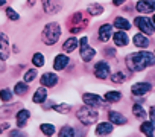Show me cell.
<instances>
[{
	"mask_svg": "<svg viewBox=\"0 0 155 137\" xmlns=\"http://www.w3.org/2000/svg\"><path fill=\"white\" fill-rule=\"evenodd\" d=\"M128 79V76L123 73V72H117V73H114L113 76H111V81L114 82V84H122V82H125Z\"/></svg>",
	"mask_w": 155,
	"mask_h": 137,
	"instance_id": "33",
	"label": "cell"
},
{
	"mask_svg": "<svg viewBox=\"0 0 155 137\" xmlns=\"http://www.w3.org/2000/svg\"><path fill=\"white\" fill-rule=\"evenodd\" d=\"M78 43H79V40L74 38V37H71V38L65 40V43L62 44V49H64L65 52H73V50L78 47Z\"/></svg>",
	"mask_w": 155,
	"mask_h": 137,
	"instance_id": "22",
	"label": "cell"
},
{
	"mask_svg": "<svg viewBox=\"0 0 155 137\" xmlns=\"http://www.w3.org/2000/svg\"><path fill=\"white\" fill-rule=\"evenodd\" d=\"M76 116H78V119H79V122H81L82 125H87V126H88V125H93V123L97 120L99 113H97L94 108L84 105V107H81L79 110H78Z\"/></svg>",
	"mask_w": 155,
	"mask_h": 137,
	"instance_id": "2",
	"label": "cell"
},
{
	"mask_svg": "<svg viewBox=\"0 0 155 137\" xmlns=\"http://www.w3.org/2000/svg\"><path fill=\"white\" fill-rule=\"evenodd\" d=\"M132 40H134V44H135L137 47H147L149 43H150L149 38H147L144 34H141V32H140V34H135Z\"/></svg>",
	"mask_w": 155,
	"mask_h": 137,
	"instance_id": "20",
	"label": "cell"
},
{
	"mask_svg": "<svg viewBox=\"0 0 155 137\" xmlns=\"http://www.w3.org/2000/svg\"><path fill=\"white\" fill-rule=\"evenodd\" d=\"M28 84L23 81V82H17L15 85H14V93L17 95V96H25L26 93H28Z\"/></svg>",
	"mask_w": 155,
	"mask_h": 137,
	"instance_id": "25",
	"label": "cell"
},
{
	"mask_svg": "<svg viewBox=\"0 0 155 137\" xmlns=\"http://www.w3.org/2000/svg\"><path fill=\"white\" fill-rule=\"evenodd\" d=\"M0 99H2L5 104H9L12 101V92L9 89H2L0 90Z\"/></svg>",
	"mask_w": 155,
	"mask_h": 137,
	"instance_id": "28",
	"label": "cell"
},
{
	"mask_svg": "<svg viewBox=\"0 0 155 137\" xmlns=\"http://www.w3.org/2000/svg\"><path fill=\"white\" fill-rule=\"evenodd\" d=\"M6 15H8L9 20H18V18H20V15H18L12 8H8V9H6Z\"/></svg>",
	"mask_w": 155,
	"mask_h": 137,
	"instance_id": "35",
	"label": "cell"
},
{
	"mask_svg": "<svg viewBox=\"0 0 155 137\" xmlns=\"http://www.w3.org/2000/svg\"><path fill=\"white\" fill-rule=\"evenodd\" d=\"M110 73H111V68H110L108 62H105V61L96 62V65H94V75H96V78L107 79L110 76Z\"/></svg>",
	"mask_w": 155,
	"mask_h": 137,
	"instance_id": "6",
	"label": "cell"
},
{
	"mask_svg": "<svg viewBox=\"0 0 155 137\" xmlns=\"http://www.w3.org/2000/svg\"><path fill=\"white\" fill-rule=\"evenodd\" d=\"M59 137H76V134H74V129L71 126L64 125L61 128V131H59Z\"/></svg>",
	"mask_w": 155,
	"mask_h": 137,
	"instance_id": "30",
	"label": "cell"
},
{
	"mask_svg": "<svg viewBox=\"0 0 155 137\" xmlns=\"http://www.w3.org/2000/svg\"><path fill=\"white\" fill-rule=\"evenodd\" d=\"M53 110L59 114H65L71 110V105L70 104H58V105H53Z\"/></svg>",
	"mask_w": 155,
	"mask_h": 137,
	"instance_id": "32",
	"label": "cell"
},
{
	"mask_svg": "<svg viewBox=\"0 0 155 137\" xmlns=\"http://www.w3.org/2000/svg\"><path fill=\"white\" fill-rule=\"evenodd\" d=\"M8 137H25V134L20 131V129H14V131H11L9 132V135Z\"/></svg>",
	"mask_w": 155,
	"mask_h": 137,
	"instance_id": "36",
	"label": "cell"
},
{
	"mask_svg": "<svg viewBox=\"0 0 155 137\" xmlns=\"http://www.w3.org/2000/svg\"><path fill=\"white\" fill-rule=\"evenodd\" d=\"M5 3H6V0H0V6H3Z\"/></svg>",
	"mask_w": 155,
	"mask_h": 137,
	"instance_id": "42",
	"label": "cell"
},
{
	"mask_svg": "<svg viewBox=\"0 0 155 137\" xmlns=\"http://www.w3.org/2000/svg\"><path fill=\"white\" fill-rule=\"evenodd\" d=\"M87 40H88L87 37H82V38L79 40V41H81V58H82L85 62H90V61L94 58L96 50L88 46V41H87Z\"/></svg>",
	"mask_w": 155,
	"mask_h": 137,
	"instance_id": "5",
	"label": "cell"
},
{
	"mask_svg": "<svg viewBox=\"0 0 155 137\" xmlns=\"http://www.w3.org/2000/svg\"><path fill=\"white\" fill-rule=\"evenodd\" d=\"M152 22H153V25H155V14H153V18H152Z\"/></svg>",
	"mask_w": 155,
	"mask_h": 137,
	"instance_id": "43",
	"label": "cell"
},
{
	"mask_svg": "<svg viewBox=\"0 0 155 137\" xmlns=\"http://www.w3.org/2000/svg\"><path fill=\"white\" fill-rule=\"evenodd\" d=\"M46 99H47V90H46L44 87L37 89V92H35L34 96H32V102H34V104H44Z\"/></svg>",
	"mask_w": 155,
	"mask_h": 137,
	"instance_id": "17",
	"label": "cell"
},
{
	"mask_svg": "<svg viewBox=\"0 0 155 137\" xmlns=\"http://www.w3.org/2000/svg\"><path fill=\"white\" fill-rule=\"evenodd\" d=\"M68 62H70L68 56H65L64 53H59V55H56L55 59H53V68H55V70H64Z\"/></svg>",
	"mask_w": 155,
	"mask_h": 137,
	"instance_id": "13",
	"label": "cell"
},
{
	"mask_svg": "<svg viewBox=\"0 0 155 137\" xmlns=\"http://www.w3.org/2000/svg\"><path fill=\"white\" fill-rule=\"evenodd\" d=\"M82 101H84V104H85L87 107H91V108H99V107H102V104H104L102 98H101L99 95H94V93H85V95L82 96Z\"/></svg>",
	"mask_w": 155,
	"mask_h": 137,
	"instance_id": "7",
	"label": "cell"
},
{
	"mask_svg": "<svg viewBox=\"0 0 155 137\" xmlns=\"http://www.w3.org/2000/svg\"><path fill=\"white\" fill-rule=\"evenodd\" d=\"M40 129H41V132H43L44 135H47V137H50V135L55 134V125H53V123H41V125H40Z\"/></svg>",
	"mask_w": 155,
	"mask_h": 137,
	"instance_id": "26",
	"label": "cell"
},
{
	"mask_svg": "<svg viewBox=\"0 0 155 137\" xmlns=\"http://www.w3.org/2000/svg\"><path fill=\"white\" fill-rule=\"evenodd\" d=\"M128 43H129V38H128L126 32L119 31V32H116V34H114V44H116V46L123 47V46H126Z\"/></svg>",
	"mask_w": 155,
	"mask_h": 137,
	"instance_id": "19",
	"label": "cell"
},
{
	"mask_svg": "<svg viewBox=\"0 0 155 137\" xmlns=\"http://www.w3.org/2000/svg\"><path fill=\"white\" fill-rule=\"evenodd\" d=\"M41 2H43V8L47 14H56L61 9L59 0H41Z\"/></svg>",
	"mask_w": 155,
	"mask_h": 137,
	"instance_id": "10",
	"label": "cell"
},
{
	"mask_svg": "<svg viewBox=\"0 0 155 137\" xmlns=\"http://www.w3.org/2000/svg\"><path fill=\"white\" fill-rule=\"evenodd\" d=\"M34 2H35V0H28V5H29V6H34V5H35Z\"/></svg>",
	"mask_w": 155,
	"mask_h": 137,
	"instance_id": "41",
	"label": "cell"
},
{
	"mask_svg": "<svg viewBox=\"0 0 155 137\" xmlns=\"http://www.w3.org/2000/svg\"><path fill=\"white\" fill-rule=\"evenodd\" d=\"M126 2V0H113V3L116 5V6H120L122 3H125Z\"/></svg>",
	"mask_w": 155,
	"mask_h": 137,
	"instance_id": "39",
	"label": "cell"
},
{
	"mask_svg": "<svg viewBox=\"0 0 155 137\" xmlns=\"http://www.w3.org/2000/svg\"><path fill=\"white\" fill-rule=\"evenodd\" d=\"M29 117H31V111L29 110H20V111H17V114H15V122H17V126L18 128H23V126H26V122L29 120Z\"/></svg>",
	"mask_w": 155,
	"mask_h": 137,
	"instance_id": "14",
	"label": "cell"
},
{
	"mask_svg": "<svg viewBox=\"0 0 155 137\" xmlns=\"http://www.w3.org/2000/svg\"><path fill=\"white\" fill-rule=\"evenodd\" d=\"M87 11L90 12V15H101V14L104 12V6L99 5V3H91V5L87 8Z\"/></svg>",
	"mask_w": 155,
	"mask_h": 137,
	"instance_id": "27",
	"label": "cell"
},
{
	"mask_svg": "<svg viewBox=\"0 0 155 137\" xmlns=\"http://www.w3.org/2000/svg\"><path fill=\"white\" fill-rule=\"evenodd\" d=\"M113 35V26L111 25H104L99 28V38L101 41H108Z\"/></svg>",
	"mask_w": 155,
	"mask_h": 137,
	"instance_id": "18",
	"label": "cell"
},
{
	"mask_svg": "<svg viewBox=\"0 0 155 137\" xmlns=\"http://www.w3.org/2000/svg\"><path fill=\"white\" fill-rule=\"evenodd\" d=\"M58 84V75L53 72H47L41 75V85L43 87H55Z\"/></svg>",
	"mask_w": 155,
	"mask_h": 137,
	"instance_id": "11",
	"label": "cell"
},
{
	"mask_svg": "<svg viewBox=\"0 0 155 137\" xmlns=\"http://www.w3.org/2000/svg\"><path fill=\"white\" fill-rule=\"evenodd\" d=\"M152 85L149 82H137L131 87V92L132 95H137V96H141V95H146L147 92H150Z\"/></svg>",
	"mask_w": 155,
	"mask_h": 137,
	"instance_id": "12",
	"label": "cell"
},
{
	"mask_svg": "<svg viewBox=\"0 0 155 137\" xmlns=\"http://www.w3.org/2000/svg\"><path fill=\"white\" fill-rule=\"evenodd\" d=\"M132 113H134V116L138 117V119H144V117L147 116V113L144 111V108H143L141 105H138V104H135V105L132 107Z\"/></svg>",
	"mask_w": 155,
	"mask_h": 137,
	"instance_id": "29",
	"label": "cell"
},
{
	"mask_svg": "<svg viewBox=\"0 0 155 137\" xmlns=\"http://www.w3.org/2000/svg\"><path fill=\"white\" fill-rule=\"evenodd\" d=\"M105 52H107L108 56H114V55H116V50H114V49H107Z\"/></svg>",
	"mask_w": 155,
	"mask_h": 137,
	"instance_id": "38",
	"label": "cell"
},
{
	"mask_svg": "<svg viewBox=\"0 0 155 137\" xmlns=\"http://www.w3.org/2000/svg\"><path fill=\"white\" fill-rule=\"evenodd\" d=\"M59 35H61V29L58 23H49L43 29V38H44L43 41L46 44H55L59 40Z\"/></svg>",
	"mask_w": 155,
	"mask_h": 137,
	"instance_id": "3",
	"label": "cell"
},
{
	"mask_svg": "<svg viewBox=\"0 0 155 137\" xmlns=\"http://www.w3.org/2000/svg\"><path fill=\"white\" fill-rule=\"evenodd\" d=\"M108 119H110V122H111L113 125H125V123L128 122L126 116H123V114L119 113V111H110V113H108Z\"/></svg>",
	"mask_w": 155,
	"mask_h": 137,
	"instance_id": "15",
	"label": "cell"
},
{
	"mask_svg": "<svg viewBox=\"0 0 155 137\" xmlns=\"http://www.w3.org/2000/svg\"><path fill=\"white\" fill-rule=\"evenodd\" d=\"M135 8H137V11L141 12V14H150V12L155 11V6H153L152 3H149L147 0H140V2H137V3H135Z\"/></svg>",
	"mask_w": 155,
	"mask_h": 137,
	"instance_id": "16",
	"label": "cell"
},
{
	"mask_svg": "<svg viewBox=\"0 0 155 137\" xmlns=\"http://www.w3.org/2000/svg\"><path fill=\"white\" fill-rule=\"evenodd\" d=\"M140 131L146 135V137H153V132H155V125L152 122H143L140 125Z\"/></svg>",
	"mask_w": 155,
	"mask_h": 137,
	"instance_id": "21",
	"label": "cell"
},
{
	"mask_svg": "<svg viewBox=\"0 0 155 137\" xmlns=\"http://www.w3.org/2000/svg\"><path fill=\"white\" fill-rule=\"evenodd\" d=\"M8 128H9V123H6V122H5V123H3L2 126H0V132H2L3 129H8Z\"/></svg>",
	"mask_w": 155,
	"mask_h": 137,
	"instance_id": "40",
	"label": "cell"
},
{
	"mask_svg": "<svg viewBox=\"0 0 155 137\" xmlns=\"http://www.w3.org/2000/svg\"><path fill=\"white\" fill-rule=\"evenodd\" d=\"M149 117H150V122L155 125V107H150V110H149Z\"/></svg>",
	"mask_w": 155,
	"mask_h": 137,
	"instance_id": "37",
	"label": "cell"
},
{
	"mask_svg": "<svg viewBox=\"0 0 155 137\" xmlns=\"http://www.w3.org/2000/svg\"><path fill=\"white\" fill-rule=\"evenodd\" d=\"M126 65L131 72H141L146 67L155 65V53L147 50L129 53L126 56Z\"/></svg>",
	"mask_w": 155,
	"mask_h": 137,
	"instance_id": "1",
	"label": "cell"
},
{
	"mask_svg": "<svg viewBox=\"0 0 155 137\" xmlns=\"http://www.w3.org/2000/svg\"><path fill=\"white\" fill-rule=\"evenodd\" d=\"M113 131H114V125H113L111 122H101V123L96 126V135H99V137L110 135Z\"/></svg>",
	"mask_w": 155,
	"mask_h": 137,
	"instance_id": "8",
	"label": "cell"
},
{
	"mask_svg": "<svg viewBox=\"0 0 155 137\" xmlns=\"http://www.w3.org/2000/svg\"><path fill=\"white\" fill-rule=\"evenodd\" d=\"M37 76H38V75H37V70H35V68H31V70H28V72L25 73L23 79H25V82L28 84V82H32Z\"/></svg>",
	"mask_w": 155,
	"mask_h": 137,
	"instance_id": "34",
	"label": "cell"
},
{
	"mask_svg": "<svg viewBox=\"0 0 155 137\" xmlns=\"http://www.w3.org/2000/svg\"><path fill=\"white\" fill-rule=\"evenodd\" d=\"M104 99L107 102H110V104H114V102H119L122 99V93L120 92H107Z\"/></svg>",
	"mask_w": 155,
	"mask_h": 137,
	"instance_id": "24",
	"label": "cell"
},
{
	"mask_svg": "<svg viewBox=\"0 0 155 137\" xmlns=\"http://www.w3.org/2000/svg\"><path fill=\"white\" fill-rule=\"evenodd\" d=\"M9 56V41H8V35H5L3 32H0V58L6 59Z\"/></svg>",
	"mask_w": 155,
	"mask_h": 137,
	"instance_id": "9",
	"label": "cell"
},
{
	"mask_svg": "<svg viewBox=\"0 0 155 137\" xmlns=\"http://www.w3.org/2000/svg\"><path fill=\"white\" fill-rule=\"evenodd\" d=\"M114 28H117V29H120V31H128V29H131V25H129V22H128L126 18L117 17V18L114 20Z\"/></svg>",
	"mask_w": 155,
	"mask_h": 137,
	"instance_id": "23",
	"label": "cell"
},
{
	"mask_svg": "<svg viewBox=\"0 0 155 137\" xmlns=\"http://www.w3.org/2000/svg\"><path fill=\"white\" fill-rule=\"evenodd\" d=\"M134 23H135V26L141 31V34H153L155 32V25H153V22L150 20V18H147V17H137L135 20H134Z\"/></svg>",
	"mask_w": 155,
	"mask_h": 137,
	"instance_id": "4",
	"label": "cell"
},
{
	"mask_svg": "<svg viewBox=\"0 0 155 137\" xmlns=\"http://www.w3.org/2000/svg\"><path fill=\"white\" fill-rule=\"evenodd\" d=\"M44 55L43 53H40V52H37L34 56H32V64L35 65V67H43L44 65Z\"/></svg>",
	"mask_w": 155,
	"mask_h": 137,
	"instance_id": "31",
	"label": "cell"
}]
</instances>
